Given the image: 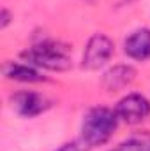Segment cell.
<instances>
[{
    "instance_id": "6da1fadb",
    "label": "cell",
    "mask_w": 150,
    "mask_h": 151,
    "mask_svg": "<svg viewBox=\"0 0 150 151\" xmlns=\"http://www.w3.org/2000/svg\"><path fill=\"white\" fill-rule=\"evenodd\" d=\"M118 114L108 107H94L85 114L81 123V137L83 142L90 148L103 146L111 139L118 125Z\"/></svg>"
},
{
    "instance_id": "7a4b0ae2",
    "label": "cell",
    "mask_w": 150,
    "mask_h": 151,
    "mask_svg": "<svg viewBox=\"0 0 150 151\" xmlns=\"http://www.w3.org/2000/svg\"><path fill=\"white\" fill-rule=\"evenodd\" d=\"M27 62L32 65H37L48 70L62 72L71 69L73 58H71V46L60 40H42L32 46L28 51L23 53Z\"/></svg>"
},
{
    "instance_id": "3957f363",
    "label": "cell",
    "mask_w": 150,
    "mask_h": 151,
    "mask_svg": "<svg viewBox=\"0 0 150 151\" xmlns=\"http://www.w3.org/2000/svg\"><path fill=\"white\" fill-rule=\"evenodd\" d=\"M113 55V40L104 34H94L88 39L85 51H83V60L81 65L83 69L95 70L101 69Z\"/></svg>"
},
{
    "instance_id": "277c9868",
    "label": "cell",
    "mask_w": 150,
    "mask_h": 151,
    "mask_svg": "<svg viewBox=\"0 0 150 151\" xmlns=\"http://www.w3.org/2000/svg\"><path fill=\"white\" fill-rule=\"evenodd\" d=\"M117 114L129 125H138L150 116V102L140 93H131L117 104Z\"/></svg>"
},
{
    "instance_id": "5b68a950",
    "label": "cell",
    "mask_w": 150,
    "mask_h": 151,
    "mask_svg": "<svg viewBox=\"0 0 150 151\" xmlns=\"http://www.w3.org/2000/svg\"><path fill=\"white\" fill-rule=\"evenodd\" d=\"M11 102H12V109L20 116H25V118L39 116L41 113L48 111L51 106V102L46 97L34 93V91H20V93L12 95Z\"/></svg>"
},
{
    "instance_id": "8992f818",
    "label": "cell",
    "mask_w": 150,
    "mask_h": 151,
    "mask_svg": "<svg viewBox=\"0 0 150 151\" xmlns=\"http://www.w3.org/2000/svg\"><path fill=\"white\" fill-rule=\"evenodd\" d=\"M125 55L133 60H149L150 58V28H140L125 39L124 44Z\"/></svg>"
},
{
    "instance_id": "52a82bcc",
    "label": "cell",
    "mask_w": 150,
    "mask_h": 151,
    "mask_svg": "<svg viewBox=\"0 0 150 151\" xmlns=\"http://www.w3.org/2000/svg\"><path fill=\"white\" fill-rule=\"evenodd\" d=\"M134 76H136V72H134L133 67H129V65H117V67L110 69L104 74V86L110 91L122 90V88L129 86L134 81Z\"/></svg>"
},
{
    "instance_id": "ba28073f",
    "label": "cell",
    "mask_w": 150,
    "mask_h": 151,
    "mask_svg": "<svg viewBox=\"0 0 150 151\" xmlns=\"http://www.w3.org/2000/svg\"><path fill=\"white\" fill-rule=\"evenodd\" d=\"M4 74L9 79L21 81V83H37L42 79V76L32 65H27V63H5Z\"/></svg>"
},
{
    "instance_id": "9c48e42d",
    "label": "cell",
    "mask_w": 150,
    "mask_h": 151,
    "mask_svg": "<svg viewBox=\"0 0 150 151\" xmlns=\"http://www.w3.org/2000/svg\"><path fill=\"white\" fill-rule=\"evenodd\" d=\"M110 151H149L145 148V144L141 141H136V139H129L122 144H118L115 150H110Z\"/></svg>"
},
{
    "instance_id": "30bf717a",
    "label": "cell",
    "mask_w": 150,
    "mask_h": 151,
    "mask_svg": "<svg viewBox=\"0 0 150 151\" xmlns=\"http://www.w3.org/2000/svg\"><path fill=\"white\" fill-rule=\"evenodd\" d=\"M57 151H87V144L85 142H79V141H73V142L62 144Z\"/></svg>"
},
{
    "instance_id": "8fae6325",
    "label": "cell",
    "mask_w": 150,
    "mask_h": 151,
    "mask_svg": "<svg viewBox=\"0 0 150 151\" xmlns=\"http://www.w3.org/2000/svg\"><path fill=\"white\" fill-rule=\"evenodd\" d=\"M9 21H11L9 11H7V9H2V23H0V27H2V28H5V27L9 25Z\"/></svg>"
},
{
    "instance_id": "7c38bea8",
    "label": "cell",
    "mask_w": 150,
    "mask_h": 151,
    "mask_svg": "<svg viewBox=\"0 0 150 151\" xmlns=\"http://www.w3.org/2000/svg\"><path fill=\"white\" fill-rule=\"evenodd\" d=\"M149 151H150V150H149Z\"/></svg>"
}]
</instances>
